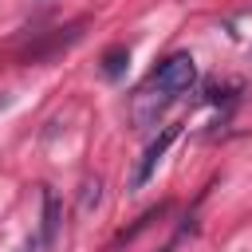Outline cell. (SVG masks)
Here are the masks:
<instances>
[{"instance_id": "6da1fadb", "label": "cell", "mask_w": 252, "mask_h": 252, "mask_svg": "<svg viewBox=\"0 0 252 252\" xmlns=\"http://www.w3.org/2000/svg\"><path fill=\"white\" fill-rule=\"evenodd\" d=\"M193 83H197V63H193V55H189V51H173V55H165V59L154 67V75L146 79V91L158 94L161 102H173V98L185 94Z\"/></svg>"}, {"instance_id": "5b68a950", "label": "cell", "mask_w": 252, "mask_h": 252, "mask_svg": "<svg viewBox=\"0 0 252 252\" xmlns=\"http://www.w3.org/2000/svg\"><path fill=\"white\" fill-rule=\"evenodd\" d=\"M126 67H130V47L126 43H114V47H106L102 51V79H122L126 75Z\"/></svg>"}, {"instance_id": "7a4b0ae2", "label": "cell", "mask_w": 252, "mask_h": 252, "mask_svg": "<svg viewBox=\"0 0 252 252\" xmlns=\"http://www.w3.org/2000/svg\"><path fill=\"white\" fill-rule=\"evenodd\" d=\"M83 28H87V20H71L67 28H55V32H47L43 39L28 43L20 59H24V63H43V59H55V55H63L71 43H79V39H83Z\"/></svg>"}, {"instance_id": "8992f818", "label": "cell", "mask_w": 252, "mask_h": 252, "mask_svg": "<svg viewBox=\"0 0 252 252\" xmlns=\"http://www.w3.org/2000/svg\"><path fill=\"white\" fill-rule=\"evenodd\" d=\"M98 197H102V181L94 177V181H87V185H83V209H94V205H98Z\"/></svg>"}, {"instance_id": "3957f363", "label": "cell", "mask_w": 252, "mask_h": 252, "mask_svg": "<svg viewBox=\"0 0 252 252\" xmlns=\"http://www.w3.org/2000/svg\"><path fill=\"white\" fill-rule=\"evenodd\" d=\"M181 134V126H161V134L146 146V154H142V161L134 165V177H130V189H142L154 173H158V165H161V158H165V150L173 146V138Z\"/></svg>"}, {"instance_id": "277c9868", "label": "cell", "mask_w": 252, "mask_h": 252, "mask_svg": "<svg viewBox=\"0 0 252 252\" xmlns=\"http://www.w3.org/2000/svg\"><path fill=\"white\" fill-rule=\"evenodd\" d=\"M59 228H63V201L51 185H43V228H39V240L51 248L59 240Z\"/></svg>"}, {"instance_id": "52a82bcc", "label": "cell", "mask_w": 252, "mask_h": 252, "mask_svg": "<svg viewBox=\"0 0 252 252\" xmlns=\"http://www.w3.org/2000/svg\"><path fill=\"white\" fill-rule=\"evenodd\" d=\"M43 248H47V244H43V240H39V236H35V240H28V244H24V248H20V252H43Z\"/></svg>"}]
</instances>
